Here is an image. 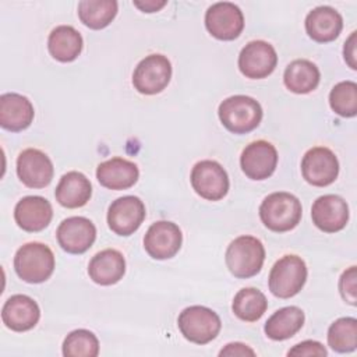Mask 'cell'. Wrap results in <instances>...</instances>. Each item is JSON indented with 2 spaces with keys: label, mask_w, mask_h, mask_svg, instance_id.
I'll use <instances>...</instances> for the list:
<instances>
[{
  "label": "cell",
  "mask_w": 357,
  "mask_h": 357,
  "mask_svg": "<svg viewBox=\"0 0 357 357\" xmlns=\"http://www.w3.org/2000/svg\"><path fill=\"white\" fill-rule=\"evenodd\" d=\"M301 215L303 208L298 198L284 191L269 194L259 205L262 223L276 233L293 230L300 223Z\"/></svg>",
  "instance_id": "obj_1"
},
{
  "label": "cell",
  "mask_w": 357,
  "mask_h": 357,
  "mask_svg": "<svg viewBox=\"0 0 357 357\" xmlns=\"http://www.w3.org/2000/svg\"><path fill=\"white\" fill-rule=\"evenodd\" d=\"M225 261L234 278L248 279L255 276L265 261L264 244L254 236H240L229 244Z\"/></svg>",
  "instance_id": "obj_2"
},
{
  "label": "cell",
  "mask_w": 357,
  "mask_h": 357,
  "mask_svg": "<svg viewBox=\"0 0 357 357\" xmlns=\"http://www.w3.org/2000/svg\"><path fill=\"white\" fill-rule=\"evenodd\" d=\"M220 123L233 134H247L262 120V107L251 96L234 95L226 98L218 109Z\"/></svg>",
  "instance_id": "obj_3"
},
{
  "label": "cell",
  "mask_w": 357,
  "mask_h": 357,
  "mask_svg": "<svg viewBox=\"0 0 357 357\" xmlns=\"http://www.w3.org/2000/svg\"><path fill=\"white\" fill-rule=\"evenodd\" d=\"M53 251L42 243H26L18 248L14 257V269L20 279L26 283H42L54 271Z\"/></svg>",
  "instance_id": "obj_4"
},
{
  "label": "cell",
  "mask_w": 357,
  "mask_h": 357,
  "mask_svg": "<svg viewBox=\"0 0 357 357\" xmlns=\"http://www.w3.org/2000/svg\"><path fill=\"white\" fill-rule=\"evenodd\" d=\"M307 280L305 262L297 255H284L279 258L268 278V286L273 296L290 298L300 293Z\"/></svg>",
  "instance_id": "obj_5"
},
{
  "label": "cell",
  "mask_w": 357,
  "mask_h": 357,
  "mask_svg": "<svg viewBox=\"0 0 357 357\" xmlns=\"http://www.w3.org/2000/svg\"><path fill=\"white\" fill-rule=\"evenodd\" d=\"M181 335L197 344H206L213 340L222 328L219 315L204 305H191L184 308L177 319Z\"/></svg>",
  "instance_id": "obj_6"
},
{
  "label": "cell",
  "mask_w": 357,
  "mask_h": 357,
  "mask_svg": "<svg viewBox=\"0 0 357 357\" xmlns=\"http://www.w3.org/2000/svg\"><path fill=\"white\" fill-rule=\"evenodd\" d=\"M172 64L163 54H149L142 59L134 73L132 85L144 95H156L162 92L170 82Z\"/></svg>",
  "instance_id": "obj_7"
},
{
  "label": "cell",
  "mask_w": 357,
  "mask_h": 357,
  "mask_svg": "<svg viewBox=\"0 0 357 357\" xmlns=\"http://www.w3.org/2000/svg\"><path fill=\"white\" fill-rule=\"evenodd\" d=\"M194 191L204 199L219 201L229 191V177L220 163L199 160L194 165L190 176Z\"/></svg>",
  "instance_id": "obj_8"
},
{
  "label": "cell",
  "mask_w": 357,
  "mask_h": 357,
  "mask_svg": "<svg viewBox=\"0 0 357 357\" xmlns=\"http://www.w3.org/2000/svg\"><path fill=\"white\" fill-rule=\"evenodd\" d=\"M205 26L213 38L219 40H233L243 32V11L230 1L215 3L205 13Z\"/></svg>",
  "instance_id": "obj_9"
},
{
  "label": "cell",
  "mask_w": 357,
  "mask_h": 357,
  "mask_svg": "<svg viewBox=\"0 0 357 357\" xmlns=\"http://www.w3.org/2000/svg\"><path fill=\"white\" fill-rule=\"evenodd\" d=\"M301 173L308 184L326 187L332 184L339 174L337 158L326 146H314L303 156Z\"/></svg>",
  "instance_id": "obj_10"
},
{
  "label": "cell",
  "mask_w": 357,
  "mask_h": 357,
  "mask_svg": "<svg viewBox=\"0 0 357 357\" xmlns=\"http://www.w3.org/2000/svg\"><path fill=\"white\" fill-rule=\"evenodd\" d=\"M278 64L275 47L265 40L248 42L238 54V70L251 79H261L271 75Z\"/></svg>",
  "instance_id": "obj_11"
},
{
  "label": "cell",
  "mask_w": 357,
  "mask_h": 357,
  "mask_svg": "<svg viewBox=\"0 0 357 357\" xmlns=\"http://www.w3.org/2000/svg\"><path fill=\"white\" fill-rule=\"evenodd\" d=\"M145 205L134 195L114 199L107 211V225L119 236H130L139 229L145 219Z\"/></svg>",
  "instance_id": "obj_12"
},
{
  "label": "cell",
  "mask_w": 357,
  "mask_h": 357,
  "mask_svg": "<svg viewBox=\"0 0 357 357\" xmlns=\"http://www.w3.org/2000/svg\"><path fill=\"white\" fill-rule=\"evenodd\" d=\"M183 243L180 227L169 220H158L149 226L144 237V248L153 259L174 257Z\"/></svg>",
  "instance_id": "obj_13"
},
{
  "label": "cell",
  "mask_w": 357,
  "mask_h": 357,
  "mask_svg": "<svg viewBox=\"0 0 357 357\" xmlns=\"http://www.w3.org/2000/svg\"><path fill=\"white\" fill-rule=\"evenodd\" d=\"M278 165L276 148L264 139L248 144L240 156V166L251 180H265L271 177Z\"/></svg>",
  "instance_id": "obj_14"
},
{
  "label": "cell",
  "mask_w": 357,
  "mask_h": 357,
  "mask_svg": "<svg viewBox=\"0 0 357 357\" xmlns=\"http://www.w3.org/2000/svg\"><path fill=\"white\" fill-rule=\"evenodd\" d=\"M53 163L50 158L36 148L24 149L17 158L18 178L29 188H43L53 178Z\"/></svg>",
  "instance_id": "obj_15"
},
{
  "label": "cell",
  "mask_w": 357,
  "mask_h": 357,
  "mask_svg": "<svg viewBox=\"0 0 357 357\" xmlns=\"http://www.w3.org/2000/svg\"><path fill=\"white\" fill-rule=\"evenodd\" d=\"M59 245L68 254H84L96 238L95 225L84 216L64 219L56 231Z\"/></svg>",
  "instance_id": "obj_16"
},
{
  "label": "cell",
  "mask_w": 357,
  "mask_h": 357,
  "mask_svg": "<svg viewBox=\"0 0 357 357\" xmlns=\"http://www.w3.org/2000/svg\"><path fill=\"white\" fill-rule=\"evenodd\" d=\"M312 223L325 233H336L349 222L347 202L335 194L318 197L311 208Z\"/></svg>",
  "instance_id": "obj_17"
},
{
  "label": "cell",
  "mask_w": 357,
  "mask_h": 357,
  "mask_svg": "<svg viewBox=\"0 0 357 357\" xmlns=\"http://www.w3.org/2000/svg\"><path fill=\"white\" fill-rule=\"evenodd\" d=\"M40 318L38 303L25 294H14L4 303L1 308L3 324L14 332H25L32 329Z\"/></svg>",
  "instance_id": "obj_18"
},
{
  "label": "cell",
  "mask_w": 357,
  "mask_h": 357,
  "mask_svg": "<svg viewBox=\"0 0 357 357\" xmlns=\"http://www.w3.org/2000/svg\"><path fill=\"white\" fill-rule=\"evenodd\" d=\"M53 218L50 202L39 195H28L21 198L14 208V219L18 227L25 231L35 233L49 226Z\"/></svg>",
  "instance_id": "obj_19"
},
{
  "label": "cell",
  "mask_w": 357,
  "mask_h": 357,
  "mask_svg": "<svg viewBox=\"0 0 357 357\" xmlns=\"http://www.w3.org/2000/svg\"><path fill=\"white\" fill-rule=\"evenodd\" d=\"M35 110L31 100L20 93L7 92L0 96V126L11 132H18L31 126Z\"/></svg>",
  "instance_id": "obj_20"
},
{
  "label": "cell",
  "mask_w": 357,
  "mask_h": 357,
  "mask_svg": "<svg viewBox=\"0 0 357 357\" xmlns=\"http://www.w3.org/2000/svg\"><path fill=\"white\" fill-rule=\"evenodd\" d=\"M342 15L329 6L315 7L305 17V31L308 36L318 43L335 40L342 32Z\"/></svg>",
  "instance_id": "obj_21"
},
{
  "label": "cell",
  "mask_w": 357,
  "mask_h": 357,
  "mask_svg": "<svg viewBox=\"0 0 357 357\" xmlns=\"http://www.w3.org/2000/svg\"><path fill=\"white\" fill-rule=\"evenodd\" d=\"M139 177L137 165L124 158H112L98 165L96 178L100 185L109 190H127Z\"/></svg>",
  "instance_id": "obj_22"
},
{
  "label": "cell",
  "mask_w": 357,
  "mask_h": 357,
  "mask_svg": "<svg viewBox=\"0 0 357 357\" xmlns=\"http://www.w3.org/2000/svg\"><path fill=\"white\" fill-rule=\"evenodd\" d=\"M126 273V259L114 248H106L92 257L88 265L89 278L100 286H112L123 279Z\"/></svg>",
  "instance_id": "obj_23"
},
{
  "label": "cell",
  "mask_w": 357,
  "mask_h": 357,
  "mask_svg": "<svg viewBox=\"0 0 357 357\" xmlns=\"http://www.w3.org/2000/svg\"><path fill=\"white\" fill-rule=\"evenodd\" d=\"M92 195L91 181L81 172H68L61 176L54 197L56 201L64 208H81L84 206Z\"/></svg>",
  "instance_id": "obj_24"
},
{
  "label": "cell",
  "mask_w": 357,
  "mask_h": 357,
  "mask_svg": "<svg viewBox=\"0 0 357 357\" xmlns=\"http://www.w3.org/2000/svg\"><path fill=\"white\" fill-rule=\"evenodd\" d=\"M82 36L71 25H59L52 29L47 39V49L53 59L61 63L74 61L82 50Z\"/></svg>",
  "instance_id": "obj_25"
},
{
  "label": "cell",
  "mask_w": 357,
  "mask_h": 357,
  "mask_svg": "<svg viewBox=\"0 0 357 357\" xmlns=\"http://www.w3.org/2000/svg\"><path fill=\"white\" fill-rule=\"evenodd\" d=\"M304 312L296 305H289L273 312L265 324V335L272 340H286L294 336L304 325Z\"/></svg>",
  "instance_id": "obj_26"
},
{
  "label": "cell",
  "mask_w": 357,
  "mask_h": 357,
  "mask_svg": "<svg viewBox=\"0 0 357 357\" xmlns=\"http://www.w3.org/2000/svg\"><path fill=\"white\" fill-rule=\"evenodd\" d=\"M321 79L318 67L305 59L293 60L284 70L283 82L293 93H310L314 91Z\"/></svg>",
  "instance_id": "obj_27"
},
{
  "label": "cell",
  "mask_w": 357,
  "mask_h": 357,
  "mask_svg": "<svg viewBox=\"0 0 357 357\" xmlns=\"http://www.w3.org/2000/svg\"><path fill=\"white\" fill-rule=\"evenodd\" d=\"M117 8L114 0H82L78 3V17L88 28L103 29L114 20Z\"/></svg>",
  "instance_id": "obj_28"
},
{
  "label": "cell",
  "mask_w": 357,
  "mask_h": 357,
  "mask_svg": "<svg viewBox=\"0 0 357 357\" xmlns=\"http://www.w3.org/2000/svg\"><path fill=\"white\" fill-rule=\"evenodd\" d=\"M268 308L265 294L254 287H244L237 291L233 298L231 310L234 315L245 322L258 321Z\"/></svg>",
  "instance_id": "obj_29"
},
{
  "label": "cell",
  "mask_w": 357,
  "mask_h": 357,
  "mask_svg": "<svg viewBox=\"0 0 357 357\" xmlns=\"http://www.w3.org/2000/svg\"><path fill=\"white\" fill-rule=\"evenodd\" d=\"M328 344L337 353H350L357 346V319L343 317L336 319L328 329Z\"/></svg>",
  "instance_id": "obj_30"
},
{
  "label": "cell",
  "mask_w": 357,
  "mask_h": 357,
  "mask_svg": "<svg viewBox=\"0 0 357 357\" xmlns=\"http://www.w3.org/2000/svg\"><path fill=\"white\" fill-rule=\"evenodd\" d=\"M63 354L66 357H96L99 354V340L88 329H75L66 336Z\"/></svg>",
  "instance_id": "obj_31"
},
{
  "label": "cell",
  "mask_w": 357,
  "mask_h": 357,
  "mask_svg": "<svg viewBox=\"0 0 357 357\" xmlns=\"http://www.w3.org/2000/svg\"><path fill=\"white\" fill-rule=\"evenodd\" d=\"M331 109L342 117H354L357 114V84L342 81L336 84L329 93Z\"/></svg>",
  "instance_id": "obj_32"
},
{
  "label": "cell",
  "mask_w": 357,
  "mask_h": 357,
  "mask_svg": "<svg viewBox=\"0 0 357 357\" xmlns=\"http://www.w3.org/2000/svg\"><path fill=\"white\" fill-rule=\"evenodd\" d=\"M357 269L356 266L347 268L339 279V291L342 298L350 305L357 304Z\"/></svg>",
  "instance_id": "obj_33"
},
{
  "label": "cell",
  "mask_w": 357,
  "mask_h": 357,
  "mask_svg": "<svg viewBox=\"0 0 357 357\" xmlns=\"http://www.w3.org/2000/svg\"><path fill=\"white\" fill-rule=\"evenodd\" d=\"M326 354H328V351L324 347V344L317 340H304L287 351V356H301V357L303 356L325 357Z\"/></svg>",
  "instance_id": "obj_34"
},
{
  "label": "cell",
  "mask_w": 357,
  "mask_h": 357,
  "mask_svg": "<svg viewBox=\"0 0 357 357\" xmlns=\"http://www.w3.org/2000/svg\"><path fill=\"white\" fill-rule=\"evenodd\" d=\"M356 45H357V32H351L350 36L347 38V40L344 42L343 46V56H344V61L349 64V67L351 70H357V56H356Z\"/></svg>",
  "instance_id": "obj_35"
},
{
  "label": "cell",
  "mask_w": 357,
  "mask_h": 357,
  "mask_svg": "<svg viewBox=\"0 0 357 357\" xmlns=\"http://www.w3.org/2000/svg\"><path fill=\"white\" fill-rule=\"evenodd\" d=\"M219 356L223 357V356H255V351L248 347L247 344L244 343H238V342H234V343H229L226 344L220 351H219Z\"/></svg>",
  "instance_id": "obj_36"
},
{
  "label": "cell",
  "mask_w": 357,
  "mask_h": 357,
  "mask_svg": "<svg viewBox=\"0 0 357 357\" xmlns=\"http://www.w3.org/2000/svg\"><path fill=\"white\" fill-rule=\"evenodd\" d=\"M134 6L138 7L144 13H155L159 11L162 7L166 6V1H156V0H145V1H134Z\"/></svg>",
  "instance_id": "obj_37"
}]
</instances>
